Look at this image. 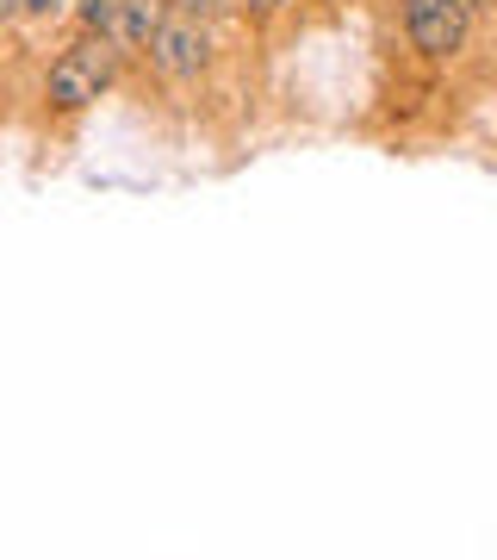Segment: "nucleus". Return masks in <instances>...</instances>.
Masks as SVG:
<instances>
[{
  "label": "nucleus",
  "mask_w": 497,
  "mask_h": 560,
  "mask_svg": "<svg viewBox=\"0 0 497 560\" xmlns=\"http://www.w3.org/2000/svg\"><path fill=\"white\" fill-rule=\"evenodd\" d=\"M175 7L187 13V20H212V13H230L237 0H175Z\"/></svg>",
  "instance_id": "5"
},
{
  "label": "nucleus",
  "mask_w": 497,
  "mask_h": 560,
  "mask_svg": "<svg viewBox=\"0 0 497 560\" xmlns=\"http://www.w3.org/2000/svg\"><path fill=\"white\" fill-rule=\"evenodd\" d=\"M119 44L106 38V32H87L81 44H69L57 62H50V81H44V101L57 106V113H81V106H94L113 75H119Z\"/></svg>",
  "instance_id": "1"
},
{
  "label": "nucleus",
  "mask_w": 497,
  "mask_h": 560,
  "mask_svg": "<svg viewBox=\"0 0 497 560\" xmlns=\"http://www.w3.org/2000/svg\"><path fill=\"white\" fill-rule=\"evenodd\" d=\"M473 25V0H404V32L429 62H448L466 44Z\"/></svg>",
  "instance_id": "2"
},
{
  "label": "nucleus",
  "mask_w": 497,
  "mask_h": 560,
  "mask_svg": "<svg viewBox=\"0 0 497 560\" xmlns=\"http://www.w3.org/2000/svg\"><path fill=\"white\" fill-rule=\"evenodd\" d=\"M280 0H249V13H274Z\"/></svg>",
  "instance_id": "8"
},
{
  "label": "nucleus",
  "mask_w": 497,
  "mask_h": 560,
  "mask_svg": "<svg viewBox=\"0 0 497 560\" xmlns=\"http://www.w3.org/2000/svg\"><path fill=\"white\" fill-rule=\"evenodd\" d=\"M150 62H156L168 81H193L205 62H212V32L205 20H187V13H168L150 38Z\"/></svg>",
  "instance_id": "3"
},
{
  "label": "nucleus",
  "mask_w": 497,
  "mask_h": 560,
  "mask_svg": "<svg viewBox=\"0 0 497 560\" xmlns=\"http://www.w3.org/2000/svg\"><path fill=\"white\" fill-rule=\"evenodd\" d=\"M57 7H62V0H20V13H32V20H50Z\"/></svg>",
  "instance_id": "6"
},
{
  "label": "nucleus",
  "mask_w": 497,
  "mask_h": 560,
  "mask_svg": "<svg viewBox=\"0 0 497 560\" xmlns=\"http://www.w3.org/2000/svg\"><path fill=\"white\" fill-rule=\"evenodd\" d=\"M162 20H168V0H119L113 20H106V38L119 44V50H138V44L156 38Z\"/></svg>",
  "instance_id": "4"
},
{
  "label": "nucleus",
  "mask_w": 497,
  "mask_h": 560,
  "mask_svg": "<svg viewBox=\"0 0 497 560\" xmlns=\"http://www.w3.org/2000/svg\"><path fill=\"white\" fill-rule=\"evenodd\" d=\"M13 13H20V0H0V25L13 20Z\"/></svg>",
  "instance_id": "7"
}]
</instances>
